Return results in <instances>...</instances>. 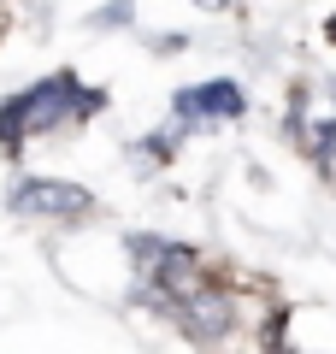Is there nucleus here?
<instances>
[{
    "label": "nucleus",
    "instance_id": "f257e3e1",
    "mask_svg": "<svg viewBox=\"0 0 336 354\" xmlns=\"http://www.w3.org/2000/svg\"><path fill=\"white\" fill-rule=\"evenodd\" d=\"M24 101H30V136H53V130H65V124L95 118L100 106H106V95H100V88H83L77 71H53V77H41V83L24 88Z\"/></svg>",
    "mask_w": 336,
    "mask_h": 354
},
{
    "label": "nucleus",
    "instance_id": "f03ea898",
    "mask_svg": "<svg viewBox=\"0 0 336 354\" xmlns=\"http://www.w3.org/2000/svg\"><path fill=\"white\" fill-rule=\"evenodd\" d=\"M177 330H183L189 342H200V348H212V342H224L230 330H236V301H230V290H218V283H195V290L183 295V301L171 307Z\"/></svg>",
    "mask_w": 336,
    "mask_h": 354
},
{
    "label": "nucleus",
    "instance_id": "7ed1b4c3",
    "mask_svg": "<svg viewBox=\"0 0 336 354\" xmlns=\"http://www.w3.org/2000/svg\"><path fill=\"white\" fill-rule=\"evenodd\" d=\"M12 213L77 225V218H88V213H95V195H88L83 183H59V177H24V183L12 189Z\"/></svg>",
    "mask_w": 336,
    "mask_h": 354
},
{
    "label": "nucleus",
    "instance_id": "20e7f679",
    "mask_svg": "<svg viewBox=\"0 0 336 354\" xmlns=\"http://www.w3.org/2000/svg\"><path fill=\"white\" fill-rule=\"evenodd\" d=\"M171 113L177 118H242L248 113V95H242L230 77H212V83H200V88H177V101H171Z\"/></svg>",
    "mask_w": 336,
    "mask_h": 354
},
{
    "label": "nucleus",
    "instance_id": "39448f33",
    "mask_svg": "<svg viewBox=\"0 0 336 354\" xmlns=\"http://www.w3.org/2000/svg\"><path fill=\"white\" fill-rule=\"evenodd\" d=\"M24 136H30V101H24V88H18L12 101H0V148L18 153Z\"/></svg>",
    "mask_w": 336,
    "mask_h": 354
},
{
    "label": "nucleus",
    "instance_id": "423d86ee",
    "mask_svg": "<svg viewBox=\"0 0 336 354\" xmlns=\"http://www.w3.org/2000/svg\"><path fill=\"white\" fill-rule=\"evenodd\" d=\"M195 6H207V12H224V6H230V0H195Z\"/></svg>",
    "mask_w": 336,
    "mask_h": 354
},
{
    "label": "nucleus",
    "instance_id": "0eeeda50",
    "mask_svg": "<svg viewBox=\"0 0 336 354\" xmlns=\"http://www.w3.org/2000/svg\"><path fill=\"white\" fill-rule=\"evenodd\" d=\"M324 36H330V41H336V12H330V24H324Z\"/></svg>",
    "mask_w": 336,
    "mask_h": 354
},
{
    "label": "nucleus",
    "instance_id": "6e6552de",
    "mask_svg": "<svg viewBox=\"0 0 336 354\" xmlns=\"http://www.w3.org/2000/svg\"><path fill=\"white\" fill-rule=\"evenodd\" d=\"M330 88H336V83H330Z\"/></svg>",
    "mask_w": 336,
    "mask_h": 354
}]
</instances>
